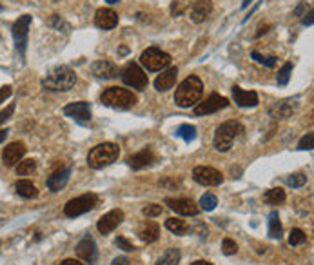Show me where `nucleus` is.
<instances>
[{
	"label": "nucleus",
	"mask_w": 314,
	"mask_h": 265,
	"mask_svg": "<svg viewBox=\"0 0 314 265\" xmlns=\"http://www.w3.org/2000/svg\"><path fill=\"white\" fill-rule=\"evenodd\" d=\"M118 156H120V147L113 142H104L100 145H96L89 151V155H87V163H89V167L93 169H104L111 165L113 162L118 160Z\"/></svg>",
	"instance_id": "nucleus-3"
},
{
	"label": "nucleus",
	"mask_w": 314,
	"mask_h": 265,
	"mask_svg": "<svg viewBox=\"0 0 314 265\" xmlns=\"http://www.w3.org/2000/svg\"><path fill=\"white\" fill-rule=\"evenodd\" d=\"M47 24H49L51 27H55V29H58V31H64V33H67L71 29L69 24H67L62 17H58V15H53L51 19L47 20Z\"/></svg>",
	"instance_id": "nucleus-34"
},
{
	"label": "nucleus",
	"mask_w": 314,
	"mask_h": 265,
	"mask_svg": "<svg viewBox=\"0 0 314 265\" xmlns=\"http://www.w3.org/2000/svg\"><path fill=\"white\" fill-rule=\"evenodd\" d=\"M60 265H84V264H80V262L75 258H67V260H64V262H60Z\"/></svg>",
	"instance_id": "nucleus-48"
},
{
	"label": "nucleus",
	"mask_w": 314,
	"mask_h": 265,
	"mask_svg": "<svg viewBox=\"0 0 314 265\" xmlns=\"http://www.w3.org/2000/svg\"><path fill=\"white\" fill-rule=\"evenodd\" d=\"M13 113H15V105H7L4 111H0V123L7 122L9 118L13 117Z\"/></svg>",
	"instance_id": "nucleus-44"
},
{
	"label": "nucleus",
	"mask_w": 314,
	"mask_h": 265,
	"mask_svg": "<svg viewBox=\"0 0 314 265\" xmlns=\"http://www.w3.org/2000/svg\"><path fill=\"white\" fill-rule=\"evenodd\" d=\"M15 191H17V194H20L22 198H37V196H39V191H37V187L33 185L31 182H27V180L17 182Z\"/></svg>",
	"instance_id": "nucleus-25"
},
{
	"label": "nucleus",
	"mask_w": 314,
	"mask_h": 265,
	"mask_svg": "<svg viewBox=\"0 0 314 265\" xmlns=\"http://www.w3.org/2000/svg\"><path fill=\"white\" fill-rule=\"evenodd\" d=\"M166 227L171 231V233H174L176 236H182V234L187 233V224L184 220H180V218H169V220L166 222Z\"/></svg>",
	"instance_id": "nucleus-29"
},
{
	"label": "nucleus",
	"mask_w": 314,
	"mask_h": 265,
	"mask_svg": "<svg viewBox=\"0 0 314 265\" xmlns=\"http://www.w3.org/2000/svg\"><path fill=\"white\" fill-rule=\"evenodd\" d=\"M251 2H252V0H244V4H242V7H247L251 4Z\"/></svg>",
	"instance_id": "nucleus-53"
},
{
	"label": "nucleus",
	"mask_w": 314,
	"mask_h": 265,
	"mask_svg": "<svg viewBox=\"0 0 314 265\" xmlns=\"http://www.w3.org/2000/svg\"><path fill=\"white\" fill-rule=\"evenodd\" d=\"M204 95V84L198 77H187L182 84L176 87L174 102L178 107H191L194 103L200 102V98Z\"/></svg>",
	"instance_id": "nucleus-1"
},
{
	"label": "nucleus",
	"mask_w": 314,
	"mask_h": 265,
	"mask_svg": "<svg viewBox=\"0 0 314 265\" xmlns=\"http://www.w3.org/2000/svg\"><path fill=\"white\" fill-rule=\"evenodd\" d=\"M35 167H37V162L31 160V158H27V160H20V162L17 163V173H19L20 176L31 175L33 171H35Z\"/></svg>",
	"instance_id": "nucleus-31"
},
{
	"label": "nucleus",
	"mask_w": 314,
	"mask_h": 265,
	"mask_svg": "<svg viewBox=\"0 0 314 265\" xmlns=\"http://www.w3.org/2000/svg\"><path fill=\"white\" fill-rule=\"evenodd\" d=\"M313 140H314V135L313 133H307V135L303 136L300 142H298V149H301V151H305V149H313Z\"/></svg>",
	"instance_id": "nucleus-43"
},
{
	"label": "nucleus",
	"mask_w": 314,
	"mask_h": 265,
	"mask_svg": "<svg viewBox=\"0 0 314 265\" xmlns=\"http://www.w3.org/2000/svg\"><path fill=\"white\" fill-rule=\"evenodd\" d=\"M77 254L78 258H82L84 262L95 264L96 258H98V249H96L95 240L91 238V236H85V238L80 240L77 245Z\"/></svg>",
	"instance_id": "nucleus-15"
},
{
	"label": "nucleus",
	"mask_w": 314,
	"mask_h": 265,
	"mask_svg": "<svg viewBox=\"0 0 314 265\" xmlns=\"http://www.w3.org/2000/svg\"><path fill=\"white\" fill-rule=\"evenodd\" d=\"M91 71L96 78H104V80H111L118 75V69L116 65L109 60H96L91 64Z\"/></svg>",
	"instance_id": "nucleus-17"
},
{
	"label": "nucleus",
	"mask_w": 314,
	"mask_h": 265,
	"mask_svg": "<svg viewBox=\"0 0 314 265\" xmlns=\"http://www.w3.org/2000/svg\"><path fill=\"white\" fill-rule=\"evenodd\" d=\"M64 115L69 118H75V120L80 123L89 122L91 120V103H87V102L67 103L64 107Z\"/></svg>",
	"instance_id": "nucleus-12"
},
{
	"label": "nucleus",
	"mask_w": 314,
	"mask_h": 265,
	"mask_svg": "<svg viewBox=\"0 0 314 265\" xmlns=\"http://www.w3.org/2000/svg\"><path fill=\"white\" fill-rule=\"evenodd\" d=\"M140 64L147 69V71H162L169 67L171 64V57L166 51H162L158 47H149L140 55Z\"/></svg>",
	"instance_id": "nucleus-6"
},
{
	"label": "nucleus",
	"mask_w": 314,
	"mask_h": 265,
	"mask_svg": "<svg viewBox=\"0 0 314 265\" xmlns=\"http://www.w3.org/2000/svg\"><path fill=\"white\" fill-rule=\"evenodd\" d=\"M7 133H9V129H0V142H4V140H6Z\"/></svg>",
	"instance_id": "nucleus-49"
},
{
	"label": "nucleus",
	"mask_w": 314,
	"mask_h": 265,
	"mask_svg": "<svg viewBox=\"0 0 314 265\" xmlns=\"http://www.w3.org/2000/svg\"><path fill=\"white\" fill-rule=\"evenodd\" d=\"M192 178L196 183L200 185H207V187H214V185H220L224 182V175L216 171L214 167H209V165H198L192 171Z\"/></svg>",
	"instance_id": "nucleus-9"
},
{
	"label": "nucleus",
	"mask_w": 314,
	"mask_h": 265,
	"mask_svg": "<svg viewBox=\"0 0 314 265\" xmlns=\"http://www.w3.org/2000/svg\"><path fill=\"white\" fill-rule=\"evenodd\" d=\"M0 11H2V4H0Z\"/></svg>",
	"instance_id": "nucleus-55"
},
{
	"label": "nucleus",
	"mask_w": 314,
	"mask_h": 265,
	"mask_svg": "<svg viewBox=\"0 0 314 265\" xmlns=\"http://www.w3.org/2000/svg\"><path fill=\"white\" fill-rule=\"evenodd\" d=\"M160 236V227L156 225L154 222H147V224H144V225L138 229V238L142 242H146V244H153L156 242Z\"/></svg>",
	"instance_id": "nucleus-24"
},
{
	"label": "nucleus",
	"mask_w": 314,
	"mask_h": 265,
	"mask_svg": "<svg viewBox=\"0 0 314 265\" xmlns=\"http://www.w3.org/2000/svg\"><path fill=\"white\" fill-rule=\"evenodd\" d=\"M282 222H280V216H278V213L276 211H272V213L269 214V236L274 240H280L282 238Z\"/></svg>",
	"instance_id": "nucleus-27"
},
{
	"label": "nucleus",
	"mask_w": 314,
	"mask_h": 265,
	"mask_svg": "<svg viewBox=\"0 0 314 265\" xmlns=\"http://www.w3.org/2000/svg\"><path fill=\"white\" fill-rule=\"evenodd\" d=\"M267 29H271V26H263V27H260V31L256 33V37H262L263 33H267Z\"/></svg>",
	"instance_id": "nucleus-51"
},
{
	"label": "nucleus",
	"mask_w": 314,
	"mask_h": 265,
	"mask_svg": "<svg viewBox=\"0 0 314 265\" xmlns=\"http://www.w3.org/2000/svg\"><path fill=\"white\" fill-rule=\"evenodd\" d=\"M118 53H120V55H127L129 49H127V47H126V45H122V47H120V51H118Z\"/></svg>",
	"instance_id": "nucleus-52"
},
{
	"label": "nucleus",
	"mask_w": 314,
	"mask_h": 265,
	"mask_svg": "<svg viewBox=\"0 0 314 265\" xmlns=\"http://www.w3.org/2000/svg\"><path fill=\"white\" fill-rule=\"evenodd\" d=\"M104 105L113 107V109H129L136 103V97L129 89H122V87H107L100 97Z\"/></svg>",
	"instance_id": "nucleus-5"
},
{
	"label": "nucleus",
	"mask_w": 314,
	"mask_h": 265,
	"mask_svg": "<svg viewBox=\"0 0 314 265\" xmlns=\"http://www.w3.org/2000/svg\"><path fill=\"white\" fill-rule=\"evenodd\" d=\"M111 265H129V258H126V256H118V258H115L111 262Z\"/></svg>",
	"instance_id": "nucleus-46"
},
{
	"label": "nucleus",
	"mask_w": 314,
	"mask_h": 265,
	"mask_svg": "<svg viewBox=\"0 0 314 265\" xmlns=\"http://www.w3.org/2000/svg\"><path fill=\"white\" fill-rule=\"evenodd\" d=\"M116 245L120 247V249H124L126 252H133V251H136V247L129 242L127 238H124V236H118L116 238Z\"/></svg>",
	"instance_id": "nucleus-42"
},
{
	"label": "nucleus",
	"mask_w": 314,
	"mask_h": 265,
	"mask_svg": "<svg viewBox=\"0 0 314 265\" xmlns=\"http://www.w3.org/2000/svg\"><path fill=\"white\" fill-rule=\"evenodd\" d=\"M124 222V211H120V209H113V211H109L107 214H104L102 218L98 220V231L102 234H109L113 233L116 227L120 225Z\"/></svg>",
	"instance_id": "nucleus-13"
},
{
	"label": "nucleus",
	"mask_w": 314,
	"mask_h": 265,
	"mask_svg": "<svg viewBox=\"0 0 314 265\" xmlns=\"http://www.w3.org/2000/svg\"><path fill=\"white\" fill-rule=\"evenodd\" d=\"M287 183L291 187H301V185H305L307 183V176L301 175V173H296V175H291L287 178Z\"/></svg>",
	"instance_id": "nucleus-39"
},
{
	"label": "nucleus",
	"mask_w": 314,
	"mask_h": 265,
	"mask_svg": "<svg viewBox=\"0 0 314 265\" xmlns=\"http://www.w3.org/2000/svg\"><path fill=\"white\" fill-rule=\"evenodd\" d=\"M26 155V145L22 142H13L9 143L7 147H4V153H2V160L6 165H17V162H20Z\"/></svg>",
	"instance_id": "nucleus-16"
},
{
	"label": "nucleus",
	"mask_w": 314,
	"mask_h": 265,
	"mask_svg": "<svg viewBox=\"0 0 314 265\" xmlns=\"http://www.w3.org/2000/svg\"><path fill=\"white\" fill-rule=\"evenodd\" d=\"M291 73H293V64H291V62L283 64L282 69H280L278 75H276V82H278V85H287L289 78H291Z\"/></svg>",
	"instance_id": "nucleus-32"
},
{
	"label": "nucleus",
	"mask_w": 314,
	"mask_h": 265,
	"mask_svg": "<svg viewBox=\"0 0 314 265\" xmlns=\"http://www.w3.org/2000/svg\"><path fill=\"white\" fill-rule=\"evenodd\" d=\"M176 77H178V69L176 67H169L166 71H162V75H158L156 80H154V89L160 91V93L173 89V85L176 84Z\"/></svg>",
	"instance_id": "nucleus-19"
},
{
	"label": "nucleus",
	"mask_w": 314,
	"mask_h": 265,
	"mask_svg": "<svg viewBox=\"0 0 314 265\" xmlns=\"http://www.w3.org/2000/svg\"><path fill=\"white\" fill-rule=\"evenodd\" d=\"M187 2L186 0H173V6H171V15L173 17H178V15L184 13V9H186Z\"/></svg>",
	"instance_id": "nucleus-41"
},
{
	"label": "nucleus",
	"mask_w": 314,
	"mask_h": 265,
	"mask_svg": "<svg viewBox=\"0 0 314 265\" xmlns=\"http://www.w3.org/2000/svg\"><path fill=\"white\" fill-rule=\"evenodd\" d=\"M274 111H276V118H285L291 115L293 107H289L287 102H280L274 105V109H271V113H274Z\"/></svg>",
	"instance_id": "nucleus-38"
},
{
	"label": "nucleus",
	"mask_w": 314,
	"mask_h": 265,
	"mask_svg": "<svg viewBox=\"0 0 314 265\" xmlns=\"http://www.w3.org/2000/svg\"><path fill=\"white\" fill-rule=\"evenodd\" d=\"M301 22H303V26H313V11H309L307 15H303Z\"/></svg>",
	"instance_id": "nucleus-47"
},
{
	"label": "nucleus",
	"mask_w": 314,
	"mask_h": 265,
	"mask_svg": "<svg viewBox=\"0 0 314 265\" xmlns=\"http://www.w3.org/2000/svg\"><path fill=\"white\" fill-rule=\"evenodd\" d=\"M216 205H218V198L212 193H205L204 196L200 198V207H202L204 211H212Z\"/></svg>",
	"instance_id": "nucleus-33"
},
{
	"label": "nucleus",
	"mask_w": 314,
	"mask_h": 265,
	"mask_svg": "<svg viewBox=\"0 0 314 265\" xmlns=\"http://www.w3.org/2000/svg\"><path fill=\"white\" fill-rule=\"evenodd\" d=\"M96 198L95 194H82V196H78V198H73L65 204L64 207V213L65 216H69V218H77L80 214H85L89 213L91 209H95L96 207Z\"/></svg>",
	"instance_id": "nucleus-7"
},
{
	"label": "nucleus",
	"mask_w": 314,
	"mask_h": 265,
	"mask_svg": "<svg viewBox=\"0 0 314 265\" xmlns=\"http://www.w3.org/2000/svg\"><path fill=\"white\" fill-rule=\"evenodd\" d=\"M162 211H164V207L158 205V204H149V205H146L144 209H142V213L146 214L147 218H154V216H160Z\"/></svg>",
	"instance_id": "nucleus-37"
},
{
	"label": "nucleus",
	"mask_w": 314,
	"mask_h": 265,
	"mask_svg": "<svg viewBox=\"0 0 314 265\" xmlns=\"http://www.w3.org/2000/svg\"><path fill=\"white\" fill-rule=\"evenodd\" d=\"M11 93H13V91H11V87H9V85H4V87H0V103L11 97Z\"/></svg>",
	"instance_id": "nucleus-45"
},
{
	"label": "nucleus",
	"mask_w": 314,
	"mask_h": 265,
	"mask_svg": "<svg viewBox=\"0 0 314 265\" xmlns=\"http://www.w3.org/2000/svg\"><path fill=\"white\" fill-rule=\"evenodd\" d=\"M127 163L133 169H136V171H138V169L149 167V165H153V163H154L153 151H149V149H144V151H140V153H136V155L129 156Z\"/></svg>",
	"instance_id": "nucleus-23"
},
{
	"label": "nucleus",
	"mask_w": 314,
	"mask_h": 265,
	"mask_svg": "<svg viewBox=\"0 0 314 265\" xmlns=\"http://www.w3.org/2000/svg\"><path fill=\"white\" fill-rule=\"evenodd\" d=\"M166 204L173 211H176L178 214H184V216H196L200 213V207L189 198H167Z\"/></svg>",
	"instance_id": "nucleus-14"
},
{
	"label": "nucleus",
	"mask_w": 314,
	"mask_h": 265,
	"mask_svg": "<svg viewBox=\"0 0 314 265\" xmlns=\"http://www.w3.org/2000/svg\"><path fill=\"white\" fill-rule=\"evenodd\" d=\"M122 80L126 85L138 91H144L149 84L147 75H146V71L138 64H129L122 71Z\"/></svg>",
	"instance_id": "nucleus-8"
},
{
	"label": "nucleus",
	"mask_w": 314,
	"mask_h": 265,
	"mask_svg": "<svg viewBox=\"0 0 314 265\" xmlns=\"http://www.w3.org/2000/svg\"><path fill=\"white\" fill-rule=\"evenodd\" d=\"M95 24L100 29H113L118 24V15L109 7H102L95 13Z\"/></svg>",
	"instance_id": "nucleus-18"
},
{
	"label": "nucleus",
	"mask_w": 314,
	"mask_h": 265,
	"mask_svg": "<svg viewBox=\"0 0 314 265\" xmlns=\"http://www.w3.org/2000/svg\"><path fill=\"white\" fill-rule=\"evenodd\" d=\"M251 57L256 60L258 64L267 65V67H274V65H276V60H278L276 57H263V55H260L258 51H252V53H251Z\"/></svg>",
	"instance_id": "nucleus-36"
},
{
	"label": "nucleus",
	"mask_w": 314,
	"mask_h": 265,
	"mask_svg": "<svg viewBox=\"0 0 314 265\" xmlns=\"http://www.w3.org/2000/svg\"><path fill=\"white\" fill-rule=\"evenodd\" d=\"M191 265H212L211 262H207V260H196V262H192Z\"/></svg>",
	"instance_id": "nucleus-50"
},
{
	"label": "nucleus",
	"mask_w": 314,
	"mask_h": 265,
	"mask_svg": "<svg viewBox=\"0 0 314 265\" xmlns=\"http://www.w3.org/2000/svg\"><path fill=\"white\" fill-rule=\"evenodd\" d=\"M229 105V100L222 95H216V93H212L209 98H205V102L198 103L196 107H194V115H211V113H216L220 109H225Z\"/></svg>",
	"instance_id": "nucleus-11"
},
{
	"label": "nucleus",
	"mask_w": 314,
	"mask_h": 265,
	"mask_svg": "<svg viewBox=\"0 0 314 265\" xmlns=\"http://www.w3.org/2000/svg\"><path fill=\"white\" fill-rule=\"evenodd\" d=\"M222 251H224V254H227V256H231V254H234V252L238 251V245L232 242L231 238H225L224 244H222Z\"/></svg>",
	"instance_id": "nucleus-40"
},
{
	"label": "nucleus",
	"mask_w": 314,
	"mask_h": 265,
	"mask_svg": "<svg viewBox=\"0 0 314 265\" xmlns=\"http://www.w3.org/2000/svg\"><path fill=\"white\" fill-rule=\"evenodd\" d=\"M29 24H31V17L24 15L20 17L13 26V39H15V47L20 55L26 53V45H27V31H29Z\"/></svg>",
	"instance_id": "nucleus-10"
},
{
	"label": "nucleus",
	"mask_w": 314,
	"mask_h": 265,
	"mask_svg": "<svg viewBox=\"0 0 314 265\" xmlns=\"http://www.w3.org/2000/svg\"><path fill=\"white\" fill-rule=\"evenodd\" d=\"M212 11V2L211 0H192L191 4V20L192 22H204Z\"/></svg>",
	"instance_id": "nucleus-20"
},
{
	"label": "nucleus",
	"mask_w": 314,
	"mask_h": 265,
	"mask_svg": "<svg viewBox=\"0 0 314 265\" xmlns=\"http://www.w3.org/2000/svg\"><path fill=\"white\" fill-rule=\"evenodd\" d=\"M232 97H234V103L240 107H256L258 105V95L254 91H244L242 87L234 85Z\"/></svg>",
	"instance_id": "nucleus-21"
},
{
	"label": "nucleus",
	"mask_w": 314,
	"mask_h": 265,
	"mask_svg": "<svg viewBox=\"0 0 314 265\" xmlns=\"http://www.w3.org/2000/svg\"><path fill=\"white\" fill-rule=\"evenodd\" d=\"M69 176H71V167L58 169V171H55V173H53V175L47 178L45 185H47V189H49V191L57 193V191H60V189L65 187V183L69 182Z\"/></svg>",
	"instance_id": "nucleus-22"
},
{
	"label": "nucleus",
	"mask_w": 314,
	"mask_h": 265,
	"mask_svg": "<svg viewBox=\"0 0 314 265\" xmlns=\"http://www.w3.org/2000/svg\"><path fill=\"white\" fill-rule=\"evenodd\" d=\"M263 200L271 204V205H278V204H283L285 202V191L280 187L276 189H269L267 193L263 194Z\"/></svg>",
	"instance_id": "nucleus-28"
},
{
	"label": "nucleus",
	"mask_w": 314,
	"mask_h": 265,
	"mask_svg": "<svg viewBox=\"0 0 314 265\" xmlns=\"http://www.w3.org/2000/svg\"><path fill=\"white\" fill-rule=\"evenodd\" d=\"M107 4H118V0H105Z\"/></svg>",
	"instance_id": "nucleus-54"
},
{
	"label": "nucleus",
	"mask_w": 314,
	"mask_h": 265,
	"mask_svg": "<svg viewBox=\"0 0 314 265\" xmlns=\"http://www.w3.org/2000/svg\"><path fill=\"white\" fill-rule=\"evenodd\" d=\"M176 136L184 138L186 142H192L196 138V127L191 123H182L178 129H176Z\"/></svg>",
	"instance_id": "nucleus-30"
},
{
	"label": "nucleus",
	"mask_w": 314,
	"mask_h": 265,
	"mask_svg": "<svg viewBox=\"0 0 314 265\" xmlns=\"http://www.w3.org/2000/svg\"><path fill=\"white\" fill-rule=\"evenodd\" d=\"M180 258H182V252L180 249H167L164 254H162L158 262L154 265H178L180 264Z\"/></svg>",
	"instance_id": "nucleus-26"
},
{
	"label": "nucleus",
	"mask_w": 314,
	"mask_h": 265,
	"mask_svg": "<svg viewBox=\"0 0 314 265\" xmlns=\"http://www.w3.org/2000/svg\"><path fill=\"white\" fill-rule=\"evenodd\" d=\"M77 84V75L67 65H58L47 73L42 80V85L49 91H69Z\"/></svg>",
	"instance_id": "nucleus-2"
},
{
	"label": "nucleus",
	"mask_w": 314,
	"mask_h": 265,
	"mask_svg": "<svg viewBox=\"0 0 314 265\" xmlns=\"http://www.w3.org/2000/svg\"><path fill=\"white\" fill-rule=\"evenodd\" d=\"M305 240H307V234L303 233L301 229H293L291 234H289V244L291 245H301V244H305Z\"/></svg>",
	"instance_id": "nucleus-35"
},
{
	"label": "nucleus",
	"mask_w": 314,
	"mask_h": 265,
	"mask_svg": "<svg viewBox=\"0 0 314 265\" xmlns=\"http://www.w3.org/2000/svg\"><path fill=\"white\" fill-rule=\"evenodd\" d=\"M242 133H244V125L240 122H224L218 129H216V133H214V140H212L214 149L220 151V153L229 151L232 142H234Z\"/></svg>",
	"instance_id": "nucleus-4"
}]
</instances>
